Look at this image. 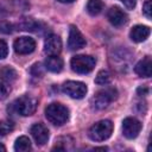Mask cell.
I'll return each instance as SVG.
<instances>
[{
  "label": "cell",
  "instance_id": "obj_1",
  "mask_svg": "<svg viewBox=\"0 0 152 152\" xmlns=\"http://www.w3.org/2000/svg\"><path fill=\"white\" fill-rule=\"evenodd\" d=\"M45 116L46 119L57 126H61L63 124H65L69 119V110L65 106L61 104V103H50L46 108H45Z\"/></svg>",
  "mask_w": 152,
  "mask_h": 152
},
{
  "label": "cell",
  "instance_id": "obj_2",
  "mask_svg": "<svg viewBox=\"0 0 152 152\" xmlns=\"http://www.w3.org/2000/svg\"><path fill=\"white\" fill-rule=\"evenodd\" d=\"M113 124L110 120H100L89 128V138L94 141H103L110 137Z\"/></svg>",
  "mask_w": 152,
  "mask_h": 152
},
{
  "label": "cell",
  "instance_id": "obj_3",
  "mask_svg": "<svg viewBox=\"0 0 152 152\" xmlns=\"http://www.w3.org/2000/svg\"><path fill=\"white\" fill-rule=\"evenodd\" d=\"M95 58L88 55H77L74 56L70 61L72 71L77 74H88L95 66Z\"/></svg>",
  "mask_w": 152,
  "mask_h": 152
},
{
  "label": "cell",
  "instance_id": "obj_4",
  "mask_svg": "<svg viewBox=\"0 0 152 152\" xmlns=\"http://www.w3.org/2000/svg\"><path fill=\"white\" fill-rule=\"evenodd\" d=\"M118 97V91L114 88H104L99 90L91 99V103L96 109H103L108 107Z\"/></svg>",
  "mask_w": 152,
  "mask_h": 152
},
{
  "label": "cell",
  "instance_id": "obj_5",
  "mask_svg": "<svg viewBox=\"0 0 152 152\" xmlns=\"http://www.w3.org/2000/svg\"><path fill=\"white\" fill-rule=\"evenodd\" d=\"M13 108L14 110L23 115V116H30L34 113L36 110V107H37V101L28 96V95H23L20 96L19 99H17L14 102H13Z\"/></svg>",
  "mask_w": 152,
  "mask_h": 152
},
{
  "label": "cell",
  "instance_id": "obj_6",
  "mask_svg": "<svg viewBox=\"0 0 152 152\" xmlns=\"http://www.w3.org/2000/svg\"><path fill=\"white\" fill-rule=\"evenodd\" d=\"M62 90L72 99H82L87 94V86L78 81H68L63 83Z\"/></svg>",
  "mask_w": 152,
  "mask_h": 152
},
{
  "label": "cell",
  "instance_id": "obj_7",
  "mask_svg": "<svg viewBox=\"0 0 152 152\" xmlns=\"http://www.w3.org/2000/svg\"><path fill=\"white\" fill-rule=\"evenodd\" d=\"M141 129V124L135 118H126L122 121V133L127 139H134L138 137Z\"/></svg>",
  "mask_w": 152,
  "mask_h": 152
},
{
  "label": "cell",
  "instance_id": "obj_8",
  "mask_svg": "<svg viewBox=\"0 0 152 152\" xmlns=\"http://www.w3.org/2000/svg\"><path fill=\"white\" fill-rule=\"evenodd\" d=\"M13 48H14V51L19 55H27V53H31L34 49H36V42L33 38L31 37H19L14 40V44H13Z\"/></svg>",
  "mask_w": 152,
  "mask_h": 152
},
{
  "label": "cell",
  "instance_id": "obj_9",
  "mask_svg": "<svg viewBox=\"0 0 152 152\" xmlns=\"http://www.w3.org/2000/svg\"><path fill=\"white\" fill-rule=\"evenodd\" d=\"M86 45V39L80 32V30L71 25L69 30V38H68V46L70 50H80Z\"/></svg>",
  "mask_w": 152,
  "mask_h": 152
},
{
  "label": "cell",
  "instance_id": "obj_10",
  "mask_svg": "<svg viewBox=\"0 0 152 152\" xmlns=\"http://www.w3.org/2000/svg\"><path fill=\"white\" fill-rule=\"evenodd\" d=\"M62 50V40L57 34H49L44 43V51L49 56H56Z\"/></svg>",
  "mask_w": 152,
  "mask_h": 152
},
{
  "label": "cell",
  "instance_id": "obj_11",
  "mask_svg": "<svg viewBox=\"0 0 152 152\" xmlns=\"http://www.w3.org/2000/svg\"><path fill=\"white\" fill-rule=\"evenodd\" d=\"M31 134L37 145H45L49 139V129L43 124H34L31 127Z\"/></svg>",
  "mask_w": 152,
  "mask_h": 152
},
{
  "label": "cell",
  "instance_id": "obj_12",
  "mask_svg": "<svg viewBox=\"0 0 152 152\" xmlns=\"http://www.w3.org/2000/svg\"><path fill=\"white\" fill-rule=\"evenodd\" d=\"M107 17H108V20L110 21V24L116 26V27H120L127 23V14L121 8H119L116 6L112 7L108 11Z\"/></svg>",
  "mask_w": 152,
  "mask_h": 152
},
{
  "label": "cell",
  "instance_id": "obj_13",
  "mask_svg": "<svg viewBox=\"0 0 152 152\" xmlns=\"http://www.w3.org/2000/svg\"><path fill=\"white\" fill-rule=\"evenodd\" d=\"M17 80V71L12 66H4L0 69V84L11 88Z\"/></svg>",
  "mask_w": 152,
  "mask_h": 152
},
{
  "label": "cell",
  "instance_id": "obj_14",
  "mask_svg": "<svg viewBox=\"0 0 152 152\" xmlns=\"http://www.w3.org/2000/svg\"><path fill=\"white\" fill-rule=\"evenodd\" d=\"M150 27L145 26V25H135L134 27H132L131 32H129V37L133 42L135 43H140L144 42L148 36H150Z\"/></svg>",
  "mask_w": 152,
  "mask_h": 152
},
{
  "label": "cell",
  "instance_id": "obj_15",
  "mask_svg": "<svg viewBox=\"0 0 152 152\" xmlns=\"http://www.w3.org/2000/svg\"><path fill=\"white\" fill-rule=\"evenodd\" d=\"M134 71L140 76V77H150L152 74V62L151 58L147 56L144 59H141L140 62L137 63Z\"/></svg>",
  "mask_w": 152,
  "mask_h": 152
},
{
  "label": "cell",
  "instance_id": "obj_16",
  "mask_svg": "<svg viewBox=\"0 0 152 152\" xmlns=\"http://www.w3.org/2000/svg\"><path fill=\"white\" fill-rule=\"evenodd\" d=\"M45 69H48L51 72H59L63 69V59L56 56H49L45 59Z\"/></svg>",
  "mask_w": 152,
  "mask_h": 152
},
{
  "label": "cell",
  "instance_id": "obj_17",
  "mask_svg": "<svg viewBox=\"0 0 152 152\" xmlns=\"http://www.w3.org/2000/svg\"><path fill=\"white\" fill-rule=\"evenodd\" d=\"M30 148H31V141L25 135L19 137L14 142V150L17 152H25V151H28Z\"/></svg>",
  "mask_w": 152,
  "mask_h": 152
},
{
  "label": "cell",
  "instance_id": "obj_18",
  "mask_svg": "<svg viewBox=\"0 0 152 152\" xmlns=\"http://www.w3.org/2000/svg\"><path fill=\"white\" fill-rule=\"evenodd\" d=\"M103 8L102 0H89L87 4V11L90 15H97Z\"/></svg>",
  "mask_w": 152,
  "mask_h": 152
},
{
  "label": "cell",
  "instance_id": "obj_19",
  "mask_svg": "<svg viewBox=\"0 0 152 152\" xmlns=\"http://www.w3.org/2000/svg\"><path fill=\"white\" fill-rule=\"evenodd\" d=\"M110 80H112V75H110V72L108 70H101V71H99L97 75H96V77H95V82L97 84H100V86L108 84L110 82Z\"/></svg>",
  "mask_w": 152,
  "mask_h": 152
},
{
  "label": "cell",
  "instance_id": "obj_20",
  "mask_svg": "<svg viewBox=\"0 0 152 152\" xmlns=\"http://www.w3.org/2000/svg\"><path fill=\"white\" fill-rule=\"evenodd\" d=\"M37 26V23L33 21L30 18H24L21 20V23L19 24L20 30H25V31H34V27Z\"/></svg>",
  "mask_w": 152,
  "mask_h": 152
},
{
  "label": "cell",
  "instance_id": "obj_21",
  "mask_svg": "<svg viewBox=\"0 0 152 152\" xmlns=\"http://www.w3.org/2000/svg\"><path fill=\"white\" fill-rule=\"evenodd\" d=\"M13 122L11 121H1L0 122V137H4L6 134H8L10 132L13 131Z\"/></svg>",
  "mask_w": 152,
  "mask_h": 152
},
{
  "label": "cell",
  "instance_id": "obj_22",
  "mask_svg": "<svg viewBox=\"0 0 152 152\" xmlns=\"http://www.w3.org/2000/svg\"><path fill=\"white\" fill-rule=\"evenodd\" d=\"M45 72V68L40 64V63H36L32 65L31 68V74L34 76V77H42Z\"/></svg>",
  "mask_w": 152,
  "mask_h": 152
},
{
  "label": "cell",
  "instance_id": "obj_23",
  "mask_svg": "<svg viewBox=\"0 0 152 152\" xmlns=\"http://www.w3.org/2000/svg\"><path fill=\"white\" fill-rule=\"evenodd\" d=\"M142 12L144 14L146 15L147 19H151V15H152V1L151 0H147L144 6H142Z\"/></svg>",
  "mask_w": 152,
  "mask_h": 152
},
{
  "label": "cell",
  "instance_id": "obj_24",
  "mask_svg": "<svg viewBox=\"0 0 152 152\" xmlns=\"http://www.w3.org/2000/svg\"><path fill=\"white\" fill-rule=\"evenodd\" d=\"M13 31V25L8 21H0V32L2 33H11Z\"/></svg>",
  "mask_w": 152,
  "mask_h": 152
},
{
  "label": "cell",
  "instance_id": "obj_25",
  "mask_svg": "<svg viewBox=\"0 0 152 152\" xmlns=\"http://www.w3.org/2000/svg\"><path fill=\"white\" fill-rule=\"evenodd\" d=\"M8 53V46L6 44V42L0 39V59H4Z\"/></svg>",
  "mask_w": 152,
  "mask_h": 152
},
{
  "label": "cell",
  "instance_id": "obj_26",
  "mask_svg": "<svg viewBox=\"0 0 152 152\" xmlns=\"http://www.w3.org/2000/svg\"><path fill=\"white\" fill-rule=\"evenodd\" d=\"M122 1V4L128 8V10H132V8H134V6H135V2H137V0H121Z\"/></svg>",
  "mask_w": 152,
  "mask_h": 152
},
{
  "label": "cell",
  "instance_id": "obj_27",
  "mask_svg": "<svg viewBox=\"0 0 152 152\" xmlns=\"http://www.w3.org/2000/svg\"><path fill=\"white\" fill-rule=\"evenodd\" d=\"M147 91H148V90H147L146 88H139V89H138V94H139V95H142V94H145V93H147Z\"/></svg>",
  "mask_w": 152,
  "mask_h": 152
},
{
  "label": "cell",
  "instance_id": "obj_28",
  "mask_svg": "<svg viewBox=\"0 0 152 152\" xmlns=\"http://www.w3.org/2000/svg\"><path fill=\"white\" fill-rule=\"evenodd\" d=\"M57 1H59L62 4H70V2H74L75 0H57Z\"/></svg>",
  "mask_w": 152,
  "mask_h": 152
},
{
  "label": "cell",
  "instance_id": "obj_29",
  "mask_svg": "<svg viewBox=\"0 0 152 152\" xmlns=\"http://www.w3.org/2000/svg\"><path fill=\"white\" fill-rule=\"evenodd\" d=\"M0 151H6V147L4 145H1V144H0Z\"/></svg>",
  "mask_w": 152,
  "mask_h": 152
}]
</instances>
